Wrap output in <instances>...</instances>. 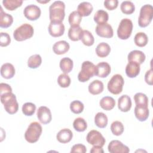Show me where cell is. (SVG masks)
<instances>
[{
    "label": "cell",
    "instance_id": "1",
    "mask_svg": "<svg viewBox=\"0 0 153 153\" xmlns=\"http://www.w3.org/2000/svg\"><path fill=\"white\" fill-rule=\"evenodd\" d=\"M65 4L63 1H56L49 7V17L50 22H62L64 20Z\"/></svg>",
    "mask_w": 153,
    "mask_h": 153
},
{
    "label": "cell",
    "instance_id": "2",
    "mask_svg": "<svg viewBox=\"0 0 153 153\" xmlns=\"http://www.w3.org/2000/svg\"><path fill=\"white\" fill-rule=\"evenodd\" d=\"M1 102L4 105L5 110L10 114H14L18 111L19 103L16 95L11 93H8L0 95Z\"/></svg>",
    "mask_w": 153,
    "mask_h": 153
},
{
    "label": "cell",
    "instance_id": "3",
    "mask_svg": "<svg viewBox=\"0 0 153 153\" xmlns=\"http://www.w3.org/2000/svg\"><path fill=\"white\" fill-rule=\"evenodd\" d=\"M97 72L96 66L90 61H84L81 65V70L78 75V79L80 82H84L90 78L96 75Z\"/></svg>",
    "mask_w": 153,
    "mask_h": 153
},
{
    "label": "cell",
    "instance_id": "4",
    "mask_svg": "<svg viewBox=\"0 0 153 153\" xmlns=\"http://www.w3.org/2000/svg\"><path fill=\"white\" fill-rule=\"evenodd\" d=\"M42 131V128L41 124L36 121L32 122L29 125L25 133V139L29 143H35L38 140Z\"/></svg>",
    "mask_w": 153,
    "mask_h": 153
},
{
    "label": "cell",
    "instance_id": "5",
    "mask_svg": "<svg viewBox=\"0 0 153 153\" xmlns=\"http://www.w3.org/2000/svg\"><path fill=\"white\" fill-rule=\"evenodd\" d=\"M34 30L32 25L24 23L16 29L13 33L14 38L17 41H23L29 39L33 35Z\"/></svg>",
    "mask_w": 153,
    "mask_h": 153
},
{
    "label": "cell",
    "instance_id": "6",
    "mask_svg": "<svg viewBox=\"0 0 153 153\" xmlns=\"http://www.w3.org/2000/svg\"><path fill=\"white\" fill-rule=\"evenodd\" d=\"M153 17V7L150 4L143 5L139 13L138 18V25L141 27L148 26L152 21Z\"/></svg>",
    "mask_w": 153,
    "mask_h": 153
},
{
    "label": "cell",
    "instance_id": "7",
    "mask_svg": "<svg viewBox=\"0 0 153 153\" xmlns=\"http://www.w3.org/2000/svg\"><path fill=\"white\" fill-rule=\"evenodd\" d=\"M133 27V23L130 19L128 18L122 19L117 29L118 37L123 40L129 38L132 32Z\"/></svg>",
    "mask_w": 153,
    "mask_h": 153
},
{
    "label": "cell",
    "instance_id": "8",
    "mask_svg": "<svg viewBox=\"0 0 153 153\" xmlns=\"http://www.w3.org/2000/svg\"><path fill=\"white\" fill-rule=\"evenodd\" d=\"M124 84L121 75L115 74L112 76L108 83V90L113 94H118L122 92Z\"/></svg>",
    "mask_w": 153,
    "mask_h": 153
},
{
    "label": "cell",
    "instance_id": "9",
    "mask_svg": "<svg viewBox=\"0 0 153 153\" xmlns=\"http://www.w3.org/2000/svg\"><path fill=\"white\" fill-rule=\"evenodd\" d=\"M86 140L89 144L100 147H103L106 142L105 137L100 132L96 130H92L87 133Z\"/></svg>",
    "mask_w": 153,
    "mask_h": 153
},
{
    "label": "cell",
    "instance_id": "10",
    "mask_svg": "<svg viewBox=\"0 0 153 153\" xmlns=\"http://www.w3.org/2000/svg\"><path fill=\"white\" fill-rule=\"evenodd\" d=\"M41 11L40 8L33 4L27 5L23 11L24 16L29 20H36L41 16Z\"/></svg>",
    "mask_w": 153,
    "mask_h": 153
},
{
    "label": "cell",
    "instance_id": "11",
    "mask_svg": "<svg viewBox=\"0 0 153 153\" xmlns=\"http://www.w3.org/2000/svg\"><path fill=\"white\" fill-rule=\"evenodd\" d=\"M97 35L102 38H110L114 35V31L111 25L108 23L97 25L95 29Z\"/></svg>",
    "mask_w": 153,
    "mask_h": 153
},
{
    "label": "cell",
    "instance_id": "12",
    "mask_svg": "<svg viewBox=\"0 0 153 153\" xmlns=\"http://www.w3.org/2000/svg\"><path fill=\"white\" fill-rule=\"evenodd\" d=\"M108 149L111 153H128L130 152L128 147L118 140L111 141L108 146Z\"/></svg>",
    "mask_w": 153,
    "mask_h": 153
},
{
    "label": "cell",
    "instance_id": "13",
    "mask_svg": "<svg viewBox=\"0 0 153 153\" xmlns=\"http://www.w3.org/2000/svg\"><path fill=\"white\" fill-rule=\"evenodd\" d=\"M36 115L39 122L43 124L50 123L52 120V115L50 109L45 106H41L38 108Z\"/></svg>",
    "mask_w": 153,
    "mask_h": 153
},
{
    "label": "cell",
    "instance_id": "14",
    "mask_svg": "<svg viewBox=\"0 0 153 153\" xmlns=\"http://www.w3.org/2000/svg\"><path fill=\"white\" fill-rule=\"evenodd\" d=\"M65 26L62 22H50L48 30L50 35L53 37H59L65 32Z\"/></svg>",
    "mask_w": 153,
    "mask_h": 153
},
{
    "label": "cell",
    "instance_id": "15",
    "mask_svg": "<svg viewBox=\"0 0 153 153\" xmlns=\"http://www.w3.org/2000/svg\"><path fill=\"white\" fill-rule=\"evenodd\" d=\"M134 112L136 118L140 121H146L149 117V111L148 105H136Z\"/></svg>",
    "mask_w": 153,
    "mask_h": 153
},
{
    "label": "cell",
    "instance_id": "16",
    "mask_svg": "<svg viewBox=\"0 0 153 153\" xmlns=\"http://www.w3.org/2000/svg\"><path fill=\"white\" fill-rule=\"evenodd\" d=\"M140 70V65L133 61H129L126 67V74L129 78H135L137 76Z\"/></svg>",
    "mask_w": 153,
    "mask_h": 153
},
{
    "label": "cell",
    "instance_id": "17",
    "mask_svg": "<svg viewBox=\"0 0 153 153\" xmlns=\"http://www.w3.org/2000/svg\"><path fill=\"white\" fill-rule=\"evenodd\" d=\"M118 108L124 112H128L131 108V100L129 96L124 94L120 97L118 100Z\"/></svg>",
    "mask_w": 153,
    "mask_h": 153
},
{
    "label": "cell",
    "instance_id": "18",
    "mask_svg": "<svg viewBox=\"0 0 153 153\" xmlns=\"http://www.w3.org/2000/svg\"><path fill=\"white\" fill-rule=\"evenodd\" d=\"M97 72L96 75L100 78H105L111 73V68L110 65L105 62L99 63L97 65Z\"/></svg>",
    "mask_w": 153,
    "mask_h": 153
},
{
    "label": "cell",
    "instance_id": "19",
    "mask_svg": "<svg viewBox=\"0 0 153 153\" xmlns=\"http://www.w3.org/2000/svg\"><path fill=\"white\" fill-rule=\"evenodd\" d=\"M73 137L72 131L69 128H63L60 130L56 135L57 140L62 143H67L69 142Z\"/></svg>",
    "mask_w": 153,
    "mask_h": 153
},
{
    "label": "cell",
    "instance_id": "20",
    "mask_svg": "<svg viewBox=\"0 0 153 153\" xmlns=\"http://www.w3.org/2000/svg\"><path fill=\"white\" fill-rule=\"evenodd\" d=\"M70 45L69 43L66 41L62 40L54 43L53 46V50L55 54L61 55L68 51Z\"/></svg>",
    "mask_w": 153,
    "mask_h": 153
},
{
    "label": "cell",
    "instance_id": "21",
    "mask_svg": "<svg viewBox=\"0 0 153 153\" xmlns=\"http://www.w3.org/2000/svg\"><path fill=\"white\" fill-rule=\"evenodd\" d=\"M146 56L145 54L140 50H134L131 51L127 56L128 61H133L138 63L139 65L142 64L145 60Z\"/></svg>",
    "mask_w": 153,
    "mask_h": 153
},
{
    "label": "cell",
    "instance_id": "22",
    "mask_svg": "<svg viewBox=\"0 0 153 153\" xmlns=\"http://www.w3.org/2000/svg\"><path fill=\"white\" fill-rule=\"evenodd\" d=\"M15 74V68L10 63H5L1 66V75L5 79L12 78Z\"/></svg>",
    "mask_w": 153,
    "mask_h": 153
},
{
    "label": "cell",
    "instance_id": "23",
    "mask_svg": "<svg viewBox=\"0 0 153 153\" xmlns=\"http://www.w3.org/2000/svg\"><path fill=\"white\" fill-rule=\"evenodd\" d=\"M93 7L89 2L84 1L79 4L77 7V11L81 17L88 16L93 11Z\"/></svg>",
    "mask_w": 153,
    "mask_h": 153
},
{
    "label": "cell",
    "instance_id": "24",
    "mask_svg": "<svg viewBox=\"0 0 153 153\" xmlns=\"http://www.w3.org/2000/svg\"><path fill=\"white\" fill-rule=\"evenodd\" d=\"M13 22V17L3 11L2 7H1L0 10V27L2 28H7L10 27Z\"/></svg>",
    "mask_w": 153,
    "mask_h": 153
},
{
    "label": "cell",
    "instance_id": "25",
    "mask_svg": "<svg viewBox=\"0 0 153 153\" xmlns=\"http://www.w3.org/2000/svg\"><path fill=\"white\" fill-rule=\"evenodd\" d=\"M104 88L103 82L98 79L93 81L88 85V91L90 93L93 95H97L101 93Z\"/></svg>",
    "mask_w": 153,
    "mask_h": 153
},
{
    "label": "cell",
    "instance_id": "26",
    "mask_svg": "<svg viewBox=\"0 0 153 153\" xmlns=\"http://www.w3.org/2000/svg\"><path fill=\"white\" fill-rule=\"evenodd\" d=\"M111 51L109 45L106 42L99 43L96 48V53L99 57H105L109 55Z\"/></svg>",
    "mask_w": 153,
    "mask_h": 153
},
{
    "label": "cell",
    "instance_id": "27",
    "mask_svg": "<svg viewBox=\"0 0 153 153\" xmlns=\"http://www.w3.org/2000/svg\"><path fill=\"white\" fill-rule=\"evenodd\" d=\"M99 105L103 109L110 111L112 110L115 106V101L112 97L105 96L100 100Z\"/></svg>",
    "mask_w": 153,
    "mask_h": 153
},
{
    "label": "cell",
    "instance_id": "28",
    "mask_svg": "<svg viewBox=\"0 0 153 153\" xmlns=\"http://www.w3.org/2000/svg\"><path fill=\"white\" fill-rule=\"evenodd\" d=\"M60 68L64 74L69 73L73 68L74 63L71 59L69 57H63L60 61Z\"/></svg>",
    "mask_w": 153,
    "mask_h": 153
},
{
    "label": "cell",
    "instance_id": "29",
    "mask_svg": "<svg viewBox=\"0 0 153 153\" xmlns=\"http://www.w3.org/2000/svg\"><path fill=\"white\" fill-rule=\"evenodd\" d=\"M82 29L79 26L76 27H70L68 30V37L73 41H78L80 40Z\"/></svg>",
    "mask_w": 153,
    "mask_h": 153
},
{
    "label": "cell",
    "instance_id": "30",
    "mask_svg": "<svg viewBox=\"0 0 153 153\" xmlns=\"http://www.w3.org/2000/svg\"><path fill=\"white\" fill-rule=\"evenodd\" d=\"M94 21L97 24H103L108 22L109 19L108 13L103 10H97L94 16Z\"/></svg>",
    "mask_w": 153,
    "mask_h": 153
},
{
    "label": "cell",
    "instance_id": "31",
    "mask_svg": "<svg viewBox=\"0 0 153 153\" xmlns=\"http://www.w3.org/2000/svg\"><path fill=\"white\" fill-rule=\"evenodd\" d=\"M108 117L105 114L99 112L94 117V123L99 128H103L106 127L108 124Z\"/></svg>",
    "mask_w": 153,
    "mask_h": 153
},
{
    "label": "cell",
    "instance_id": "32",
    "mask_svg": "<svg viewBox=\"0 0 153 153\" xmlns=\"http://www.w3.org/2000/svg\"><path fill=\"white\" fill-rule=\"evenodd\" d=\"M80 39L84 45L88 47L93 45L94 42V38L93 35L90 31L87 30H82Z\"/></svg>",
    "mask_w": 153,
    "mask_h": 153
},
{
    "label": "cell",
    "instance_id": "33",
    "mask_svg": "<svg viewBox=\"0 0 153 153\" xmlns=\"http://www.w3.org/2000/svg\"><path fill=\"white\" fill-rule=\"evenodd\" d=\"M134 41L137 46L139 47H143L147 44L148 42V38L145 33L140 32L135 35Z\"/></svg>",
    "mask_w": 153,
    "mask_h": 153
},
{
    "label": "cell",
    "instance_id": "34",
    "mask_svg": "<svg viewBox=\"0 0 153 153\" xmlns=\"http://www.w3.org/2000/svg\"><path fill=\"white\" fill-rule=\"evenodd\" d=\"M82 20V17L79 15L77 11H74L70 13L68 21L71 27L79 26Z\"/></svg>",
    "mask_w": 153,
    "mask_h": 153
},
{
    "label": "cell",
    "instance_id": "35",
    "mask_svg": "<svg viewBox=\"0 0 153 153\" xmlns=\"http://www.w3.org/2000/svg\"><path fill=\"white\" fill-rule=\"evenodd\" d=\"M73 127L76 131L82 132L87 129V124L83 118L78 117L74 120L73 122Z\"/></svg>",
    "mask_w": 153,
    "mask_h": 153
},
{
    "label": "cell",
    "instance_id": "36",
    "mask_svg": "<svg viewBox=\"0 0 153 153\" xmlns=\"http://www.w3.org/2000/svg\"><path fill=\"white\" fill-rule=\"evenodd\" d=\"M23 4L22 0H4L2 4L8 10L13 11L20 7Z\"/></svg>",
    "mask_w": 153,
    "mask_h": 153
},
{
    "label": "cell",
    "instance_id": "37",
    "mask_svg": "<svg viewBox=\"0 0 153 153\" xmlns=\"http://www.w3.org/2000/svg\"><path fill=\"white\" fill-rule=\"evenodd\" d=\"M42 63V58L39 54H36L29 57L27 60V66L31 69L38 68Z\"/></svg>",
    "mask_w": 153,
    "mask_h": 153
},
{
    "label": "cell",
    "instance_id": "38",
    "mask_svg": "<svg viewBox=\"0 0 153 153\" xmlns=\"http://www.w3.org/2000/svg\"><path fill=\"white\" fill-rule=\"evenodd\" d=\"M120 9L123 13L125 14H131L135 10V6L131 1H124L121 4Z\"/></svg>",
    "mask_w": 153,
    "mask_h": 153
},
{
    "label": "cell",
    "instance_id": "39",
    "mask_svg": "<svg viewBox=\"0 0 153 153\" xmlns=\"http://www.w3.org/2000/svg\"><path fill=\"white\" fill-rule=\"evenodd\" d=\"M111 130L115 136H120L124 131V126L121 121H115L111 125Z\"/></svg>",
    "mask_w": 153,
    "mask_h": 153
},
{
    "label": "cell",
    "instance_id": "40",
    "mask_svg": "<svg viewBox=\"0 0 153 153\" xmlns=\"http://www.w3.org/2000/svg\"><path fill=\"white\" fill-rule=\"evenodd\" d=\"M22 110L26 116H32L35 112L36 105L32 102H26L23 105Z\"/></svg>",
    "mask_w": 153,
    "mask_h": 153
},
{
    "label": "cell",
    "instance_id": "41",
    "mask_svg": "<svg viewBox=\"0 0 153 153\" xmlns=\"http://www.w3.org/2000/svg\"><path fill=\"white\" fill-rule=\"evenodd\" d=\"M84 108V104L79 100H74L70 103V109L74 114H78L81 113L83 111Z\"/></svg>",
    "mask_w": 153,
    "mask_h": 153
},
{
    "label": "cell",
    "instance_id": "42",
    "mask_svg": "<svg viewBox=\"0 0 153 153\" xmlns=\"http://www.w3.org/2000/svg\"><path fill=\"white\" fill-rule=\"evenodd\" d=\"M57 83L61 87H68L71 84V78L68 74H62L57 78Z\"/></svg>",
    "mask_w": 153,
    "mask_h": 153
},
{
    "label": "cell",
    "instance_id": "43",
    "mask_svg": "<svg viewBox=\"0 0 153 153\" xmlns=\"http://www.w3.org/2000/svg\"><path fill=\"white\" fill-rule=\"evenodd\" d=\"M134 100L136 105H143L148 106V98L143 93H137L134 96Z\"/></svg>",
    "mask_w": 153,
    "mask_h": 153
},
{
    "label": "cell",
    "instance_id": "44",
    "mask_svg": "<svg viewBox=\"0 0 153 153\" xmlns=\"http://www.w3.org/2000/svg\"><path fill=\"white\" fill-rule=\"evenodd\" d=\"M0 36V45L1 47L8 46L11 42V38L8 33L6 32H1Z\"/></svg>",
    "mask_w": 153,
    "mask_h": 153
},
{
    "label": "cell",
    "instance_id": "45",
    "mask_svg": "<svg viewBox=\"0 0 153 153\" xmlns=\"http://www.w3.org/2000/svg\"><path fill=\"white\" fill-rule=\"evenodd\" d=\"M118 0H106L104 1V6L108 10H114L118 7Z\"/></svg>",
    "mask_w": 153,
    "mask_h": 153
},
{
    "label": "cell",
    "instance_id": "46",
    "mask_svg": "<svg viewBox=\"0 0 153 153\" xmlns=\"http://www.w3.org/2000/svg\"><path fill=\"white\" fill-rule=\"evenodd\" d=\"M87 151V149L85 145L81 144V143H78L74 145L71 149V152L74 153V152H80V153H85Z\"/></svg>",
    "mask_w": 153,
    "mask_h": 153
},
{
    "label": "cell",
    "instance_id": "47",
    "mask_svg": "<svg viewBox=\"0 0 153 153\" xmlns=\"http://www.w3.org/2000/svg\"><path fill=\"white\" fill-rule=\"evenodd\" d=\"M11 92L12 88L10 85L4 82H1L0 84V95Z\"/></svg>",
    "mask_w": 153,
    "mask_h": 153
},
{
    "label": "cell",
    "instance_id": "48",
    "mask_svg": "<svg viewBox=\"0 0 153 153\" xmlns=\"http://www.w3.org/2000/svg\"><path fill=\"white\" fill-rule=\"evenodd\" d=\"M152 75H153V72L152 68H151L149 70H148L145 75V82L150 85H152Z\"/></svg>",
    "mask_w": 153,
    "mask_h": 153
},
{
    "label": "cell",
    "instance_id": "49",
    "mask_svg": "<svg viewBox=\"0 0 153 153\" xmlns=\"http://www.w3.org/2000/svg\"><path fill=\"white\" fill-rule=\"evenodd\" d=\"M91 153H103L104 151L102 147L97 146H93L91 149H90Z\"/></svg>",
    "mask_w": 153,
    "mask_h": 153
},
{
    "label": "cell",
    "instance_id": "50",
    "mask_svg": "<svg viewBox=\"0 0 153 153\" xmlns=\"http://www.w3.org/2000/svg\"><path fill=\"white\" fill-rule=\"evenodd\" d=\"M49 1H50L49 0H48V1H45V2H44V1L42 2V1H37V2H41V3H45V2H48Z\"/></svg>",
    "mask_w": 153,
    "mask_h": 153
}]
</instances>
